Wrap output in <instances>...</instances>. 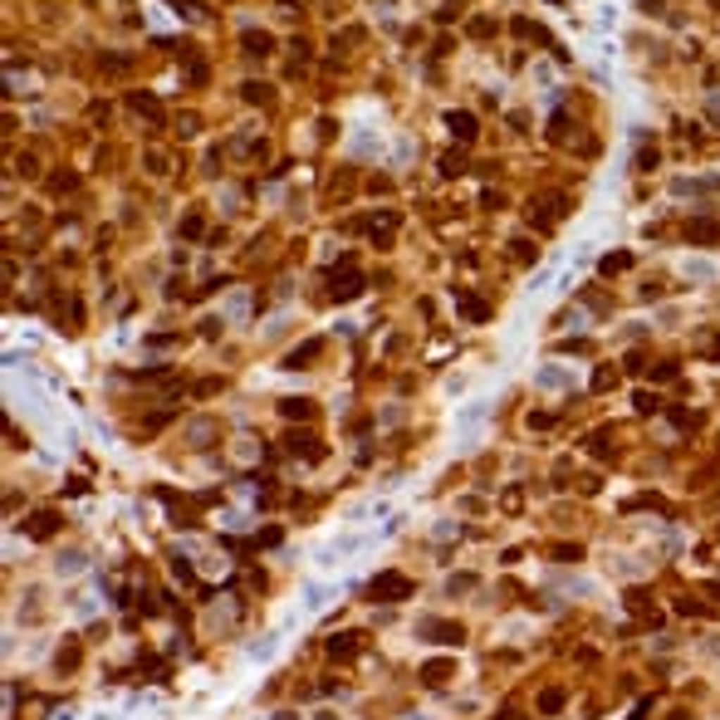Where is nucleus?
Segmentation results:
<instances>
[{
  "label": "nucleus",
  "mask_w": 720,
  "mask_h": 720,
  "mask_svg": "<svg viewBox=\"0 0 720 720\" xmlns=\"http://www.w3.org/2000/svg\"><path fill=\"white\" fill-rule=\"evenodd\" d=\"M368 598L373 603H402V598H411V578L397 569H383V573L368 578Z\"/></svg>",
  "instance_id": "1"
},
{
  "label": "nucleus",
  "mask_w": 720,
  "mask_h": 720,
  "mask_svg": "<svg viewBox=\"0 0 720 720\" xmlns=\"http://www.w3.org/2000/svg\"><path fill=\"white\" fill-rule=\"evenodd\" d=\"M397 225H402V216H397V211H378V216L368 221V235H373V245H392Z\"/></svg>",
  "instance_id": "2"
},
{
  "label": "nucleus",
  "mask_w": 720,
  "mask_h": 720,
  "mask_svg": "<svg viewBox=\"0 0 720 720\" xmlns=\"http://www.w3.org/2000/svg\"><path fill=\"white\" fill-rule=\"evenodd\" d=\"M328 294H333V299H358V294H363V275H358V270L328 275Z\"/></svg>",
  "instance_id": "3"
},
{
  "label": "nucleus",
  "mask_w": 720,
  "mask_h": 720,
  "mask_svg": "<svg viewBox=\"0 0 720 720\" xmlns=\"http://www.w3.org/2000/svg\"><path fill=\"white\" fill-rule=\"evenodd\" d=\"M421 632H426V642H441V647H456V642L466 637V627H461V622H431V617L421 622Z\"/></svg>",
  "instance_id": "4"
},
{
  "label": "nucleus",
  "mask_w": 720,
  "mask_h": 720,
  "mask_svg": "<svg viewBox=\"0 0 720 720\" xmlns=\"http://www.w3.org/2000/svg\"><path fill=\"white\" fill-rule=\"evenodd\" d=\"M363 652V632H338V637H328V657L333 662H348V657H358Z\"/></svg>",
  "instance_id": "5"
},
{
  "label": "nucleus",
  "mask_w": 720,
  "mask_h": 720,
  "mask_svg": "<svg viewBox=\"0 0 720 720\" xmlns=\"http://www.w3.org/2000/svg\"><path fill=\"white\" fill-rule=\"evenodd\" d=\"M323 353V338H304L299 348H290L285 353V368H314V358Z\"/></svg>",
  "instance_id": "6"
},
{
  "label": "nucleus",
  "mask_w": 720,
  "mask_h": 720,
  "mask_svg": "<svg viewBox=\"0 0 720 720\" xmlns=\"http://www.w3.org/2000/svg\"><path fill=\"white\" fill-rule=\"evenodd\" d=\"M446 128H451L456 142H476V132H480V128H476V113H466V108H456V113L446 118Z\"/></svg>",
  "instance_id": "7"
},
{
  "label": "nucleus",
  "mask_w": 720,
  "mask_h": 720,
  "mask_svg": "<svg viewBox=\"0 0 720 720\" xmlns=\"http://www.w3.org/2000/svg\"><path fill=\"white\" fill-rule=\"evenodd\" d=\"M54 529H59V510H39V514H30V524H25L30 539H49Z\"/></svg>",
  "instance_id": "8"
},
{
  "label": "nucleus",
  "mask_w": 720,
  "mask_h": 720,
  "mask_svg": "<svg viewBox=\"0 0 720 720\" xmlns=\"http://www.w3.org/2000/svg\"><path fill=\"white\" fill-rule=\"evenodd\" d=\"M285 446H290V451H299V456H309V461H318V456H323V446H318V436H314V431H290V436H285Z\"/></svg>",
  "instance_id": "9"
},
{
  "label": "nucleus",
  "mask_w": 720,
  "mask_h": 720,
  "mask_svg": "<svg viewBox=\"0 0 720 720\" xmlns=\"http://www.w3.org/2000/svg\"><path fill=\"white\" fill-rule=\"evenodd\" d=\"M686 240H696V245H711V240H720V221H686Z\"/></svg>",
  "instance_id": "10"
},
{
  "label": "nucleus",
  "mask_w": 720,
  "mask_h": 720,
  "mask_svg": "<svg viewBox=\"0 0 720 720\" xmlns=\"http://www.w3.org/2000/svg\"><path fill=\"white\" fill-rule=\"evenodd\" d=\"M216 436H221V426H216L211 416H197V421L187 426V441H192V446H211Z\"/></svg>",
  "instance_id": "11"
},
{
  "label": "nucleus",
  "mask_w": 720,
  "mask_h": 720,
  "mask_svg": "<svg viewBox=\"0 0 720 720\" xmlns=\"http://www.w3.org/2000/svg\"><path fill=\"white\" fill-rule=\"evenodd\" d=\"M280 416H285V421H309V416H314V402H309V397H285V402H280Z\"/></svg>",
  "instance_id": "12"
},
{
  "label": "nucleus",
  "mask_w": 720,
  "mask_h": 720,
  "mask_svg": "<svg viewBox=\"0 0 720 720\" xmlns=\"http://www.w3.org/2000/svg\"><path fill=\"white\" fill-rule=\"evenodd\" d=\"M132 113H142L152 128H162V108H157V99H152V94H132Z\"/></svg>",
  "instance_id": "13"
},
{
  "label": "nucleus",
  "mask_w": 720,
  "mask_h": 720,
  "mask_svg": "<svg viewBox=\"0 0 720 720\" xmlns=\"http://www.w3.org/2000/svg\"><path fill=\"white\" fill-rule=\"evenodd\" d=\"M240 44H245V54H255V59H260V54H270V35H265V30H245V35H240Z\"/></svg>",
  "instance_id": "14"
},
{
  "label": "nucleus",
  "mask_w": 720,
  "mask_h": 720,
  "mask_svg": "<svg viewBox=\"0 0 720 720\" xmlns=\"http://www.w3.org/2000/svg\"><path fill=\"white\" fill-rule=\"evenodd\" d=\"M446 676H451V662H426L421 666V681H431V686H441Z\"/></svg>",
  "instance_id": "15"
},
{
  "label": "nucleus",
  "mask_w": 720,
  "mask_h": 720,
  "mask_svg": "<svg viewBox=\"0 0 720 720\" xmlns=\"http://www.w3.org/2000/svg\"><path fill=\"white\" fill-rule=\"evenodd\" d=\"M54 666H59V671H74V666H79V642H64V652L54 657Z\"/></svg>",
  "instance_id": "16"
},
{
  "label": "nucleus",
  "mask_w": 720,
  "mask_h": 720,
  "mask_svg": "<svg viewBox=\"0 0 720 720\" xmlns=\"http://www.w3.org/2000/svg\"><path fill=\"white\" fill-rule=\"evenodd\" d=\"M559 706H564V691H559V686H549V691L539 696V716H554Z\"/></svg>",
  "instance_id": "17"
},
{
  "label": "nucleus",
  "mask_w": 720,
  "mask_h": 720,
  "mask_svg": "<svg viewBox=\"0 0 720 720\" xmlns=\"http://www.w3.org/2000/svg\"><path fill=\"white\" fill-rule=\"evenodd\" d=\"M461 314H466V318H485L490 309L480 304V299H471V294H461Z\"/></svg>",
  "instance_id": "18"
},
{
  "label": "nucleus",
  "mask_w": 720,
  "mask_h": 720,
  "mask_svg": "<svg viewBox=\"0 0 720 720\" xmlns=\"http://www.w3.org/2000/svg\"><path fill=\"white\" fill-rule=\"evenodd\" d=\"M49 187H54V192H74V187H79V177H74V172H54V177H49Z\"/></svg>",
  "instance_id": "19"
},
{
  "label": "nucleus",
  "mask_w": 720,
  "mask_h": 720,
  "mask_svg": "<svg viewBox=\"0 0 720 720\" xmlns=\"http://www.w3.org/2000/svg\"><path fill=\"white\" fill-rule=\"evenodd\" d=\"M554 559H559V564H578V559H583V549H578V544H559V549H554Z\"/></svg>",
  "instance_id": "20"
},
{
  "label": "nucleus",
  "mask_w": 720,
  "mask_h": 720,
  "mask_svg": "<svg viewBox=\"0 0 720 720\" xmlns=\"http://www.w3.org/2000/svg\"><path fill=\"white\" fill-rule=\"evenodd\" d=\"M245 99H250V103H270V84H245Z\"/></svg>",
  "instance_id": "21"
},
{
  "label": "nucleus",
  "mask_w": 720,
  "mask_h": 720,
  "mask_svg": "<svg viewBox=\"0 0 720 720\" xmlns=\"http://www.w3.org/2000/svg\"><path fill=\"white\" fill-rule=\"evenodd\" d=\"M632 265V255H613V260H603V275H622Z\"/></svg>",
  "instance_id": "22"
},
{
  "label": "nucleus",
  "mask_w": 720,
  "mask_h": 720,
  "mask_svg": "<svg viewBox=\"0 0 720 720\" xmlns=\"http://www.w3.org/2000/svg\"><path fill=\"white\" fill-rule=\"evenodd\" d=\"M466 588H476V578H471V573H456V578L446 583V593H466Z\"/></svg>",
  "instance_id": "23"
},
{
  "label": "nucleus",
  "mask_w": 720,
  "mask_h": 720,
  "mask_svg": "<svg viewBox=\"0 0 720 720\" xmlns=\"http://www.w3.org/2000/svg\"><path fill=\"white\" fill-rule=\"evenodd\" d=\"M441 172H446V177H456V172H466V167H461V157H456V152H446V157H441Z\"/></svg>",
  "instance_id": "24"
},
{
  "label": "nucleus",
  "mask_w": 720,
  "mask_h": 720,
  "mask_svg": "<svg viewBox=\"0 0 720 720\" xmlns=\"http://www.w3.org/2000/svg\"><path fill=\"white\" fill-rule=\"evenodd\" d=\"M182 235L197 240V235H201V216H187V221H182Z\"/></svg>",
  "instance_id": "25"
},
{
  "label": "nucleus",
  "mask_w": 720,
  "mask_h": 720,
  "mask_svg": "<svg viewBox=\"0 0 720 720\" xmlns=\"http://www.w3.org/2000/svg\"><path fill=\"white\" fill-rule=\"evenodd\" d=\"M197 128H201V123H197V118H192V113H187V118H177V132H182V137H192V132H197Z\"/></svg>",
  "instance_id": "26"
}]
</instances>
